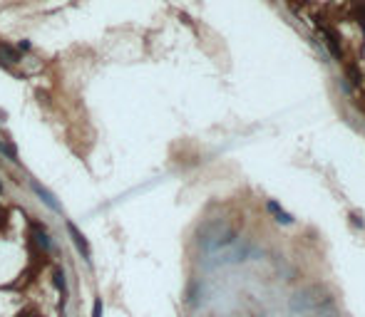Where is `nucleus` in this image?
I'll use <instances>...</instances> for the list:
<instances>
[{
    "mask_svg": "<svg viewBox=\"0 0 365 317\" xmlns=\"http://www.w3.org/2000/svg\"><path fill=\"white\" fill-rule=\"evenodd\" d=\"M100 315H102V302L97 300V302H95V317H100Z\"/></svg>",
    "mask_w": 365,
    "mask_h": 317,
    "instance_id": "3",
    "label": "nucleus"
},
{
    "mask_svg": "<svg viewBox=\"0 0 365 317\" xmlns=\"http://www.w3.org/2000/svg\"><path fill=\"white\" fill-rule=\"evenodd\" d=\"M67 230H70V235H72V243L77 246V250L85 255V260H90V246H87V241H85V235L77 230V226H75L72 221H67Z\"/></svg>",
    "mask_w": 365,
    "mask_h": 317,
    "instance_id": "1",
    "label": "nucleus"
},
{
    "mask_svg": "<svg viewBox=\"0 0 365 317\" xmlns=\"http://www.w3.org/2000/svg\"><path fill=\"white\" fill-rule=\"evenodd\" d=\"M32 188H35V193H37L40 198H43V201H45V204H48L50 208H55V211L60 208V206H57V201H55V198H52V193H50V191H45V188L40 186V183H32Z\"/></svg>",
    "mask_w": 365,
    "mask_h": 317,
    "instance_id": "2",
    "label": "nucleus"
}]
</instances>
